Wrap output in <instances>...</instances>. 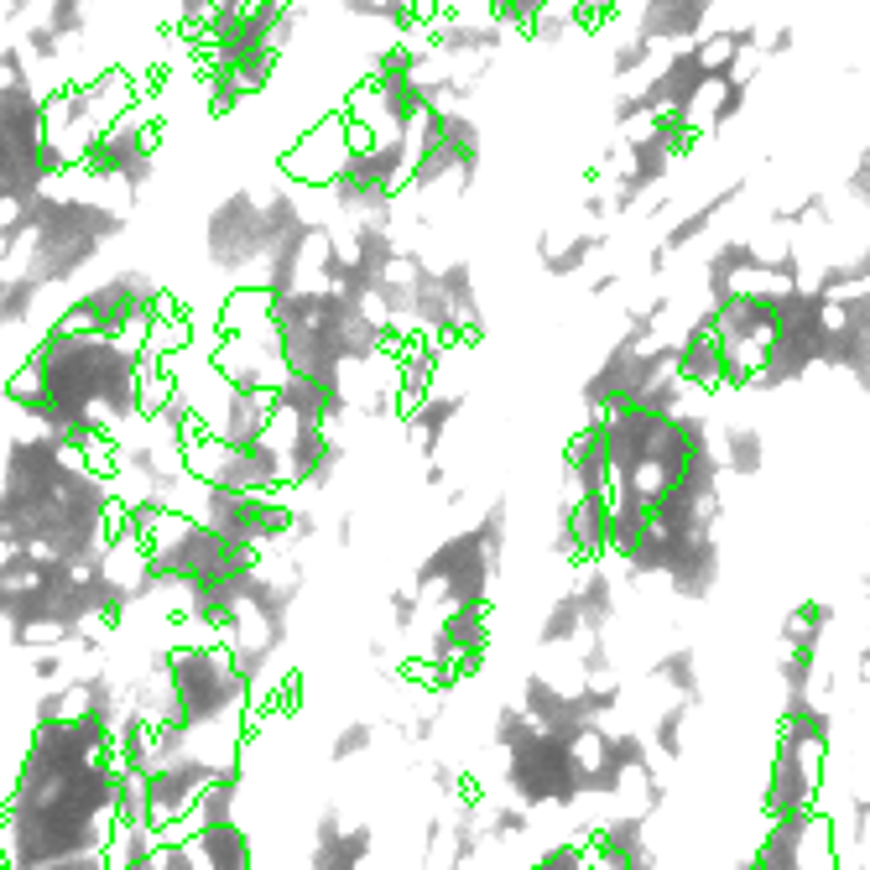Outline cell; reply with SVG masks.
<instances>
[{
	"instance_id": "obj_1",
	"label": "cell",
	"mask_w": 870,
	"mask_h": 870,
	"mask_svg": "<svg viewBox=\"0 0 870 870\" xmlns=\"http://www.w3.org/2000/svg\"><path fill=\"white\" fill-rule=\"evenodd\" d=\"M829 620H834V615H829V605H819V600L787 611V620H782V652H823Z\"/></svg>"
}]
</instances>
